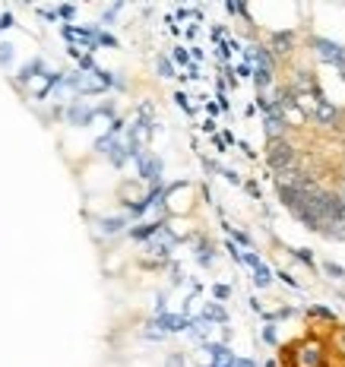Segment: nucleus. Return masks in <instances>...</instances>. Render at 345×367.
<instances>
[{
    "instance_id": "nucleus-1",
    "label": "nucleus",
    "mask_w": 345,
    "mask_h": 367,
    "mask_svg": "<svg viewBox=\"0 0 345 367\" xmlns=\"http://www.w3.org/2000/svg\"><path fill=\"white\" fill-rule=\"evenodd\" d=\"M279 367H345V323L311 317L282 345Z\"/></svg>"
}]
</instances>
